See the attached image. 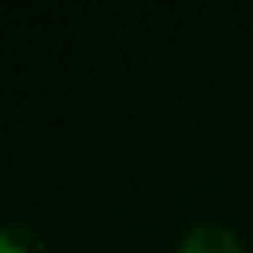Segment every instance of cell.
I'll return each instance as SVG.
<instances>
[{
  "label": "cell",
  "instance_id": "cell-1",
  "mask_svg": "<svg viewBox=\"0 0 253 253\" xmlns=\"http://www.w3.org/2000/svg\"><path fill=\"white\" fill-rule=\"evenodd\" d=\"M177 253H245L241 241H236L232 228H219V224H199L194 232L181 241Z\"/></svg>",
  "mask_w": 253,
  "mask_h": 253
},
{
  "label": "cell",
  "instance_id": "cell-2",
  "mask_svg": "<svg viewBox=\"0 0 253 253\" xmlns=\"http://www.w3.org/2000/svg\"><path fill=\"white\" fill-rule=\"evenodd\" d=\"M0 253H26V232H0Z\"/></svg>",
  "mask_w": 253,
  "mask_h": 253
}]
</instances>
